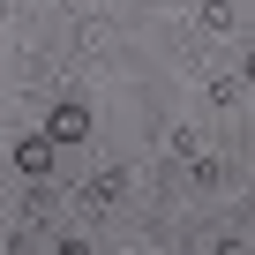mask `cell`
<instances>
[{
  "label": "cell",
  "instance_id": "6da1fadb",
  "mask_svg": "<svg viewBox=\"0 0 255 255\" xmlns=\"http://www.w3.org/2000/svg\"><path fill=\"white\" fill-rule=\"evenodd\" d=\"M45 135H53V143H83V135H90V105H83V98H60V105L45 113Z\"/></svg>",
  "mask_w": 255,
  "mask_h": 255
},
{
  "label": "cell",
  "instance_id": "7a4b0ae2",
  "mask_svg": "<svg viewBox=\"0 0 255 255\" xmlns=\"http://www.w3.org/2000/svg\"><path fill=\"white\" fill-rule=\"evenodd\" d=\"M15 173L45 180V173H53V135H23V143H15Z\"/></svg>",
  "mask_w": 255,
  "mask_h": 255
},
{
  "label": "cell",
  "instance_id": "3957f363",
  "mask_svg": "<svg viewBox=\"0 0 255 255\" xmlns=\"http://www.w3.org/2000/svg\"><path fill=\"white\" fill-rule=\"evenodd\" d=\"M53 255H90V248H83V240H60V248H53Z\"/></svg>",
  "mask_w": 255,
  "mask_h": 255
}]
</instances>
